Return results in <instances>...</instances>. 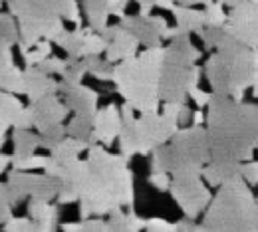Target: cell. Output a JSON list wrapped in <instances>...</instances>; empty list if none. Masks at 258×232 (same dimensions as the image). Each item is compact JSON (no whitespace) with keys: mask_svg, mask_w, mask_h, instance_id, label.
<instances>
[{"mask_svg":"<svg viewBox=\"0 0 258 232\" xmlns=\"http://www.w3.org/2000/svg\"><path fill=\"white\" fill-rule=\"evenodd\" d=\"M88 167L80 195V220L92 216H109L113 210L133 206V173L129 169V157L113 155L103 145H92L88 149Z\"/></svg>","mask_w":258,"mask_h":232,"instance_id":"obj_1","label":"cell"},{"mask_svg":"<svg viewBox=\"0 0 258 232\" xmlns=\"http://www.w3.org/2000/svg\"><path fill=\"white\" fill-rule=\"evenodd\" d=\"M207 113L211 159L240 161L252 159L258 149V107L230 96L213 94Z\"/></svg>","mask_w":258,"mask_h":232,"instance_id":"obj_2","label":"cell"},{"mask_svg":"<svg viewBox=\"0 0 258 232\" xmlns=\"http://www.w3.org/2000/svg\"><path fill=\"white\" fill-rule=\"evenodd\" d=\"M215 50L217 52L205 64L213 94L242 101L244 90L258 84V48L244 46L223 30Z\"/></svg>","mask_w":258,"mask_h":232,"instance_id":"obj_3","label":"cell"},{"mask_svg":"<svg viewBox=\"0 0 258 232\" xmlns=\"http://www.w3.org/2000/svg\"><path fill=\"white\" fill-rule=\"evenodd\" d=\"M20 26L18 50L24 54L40 40H56L66 30L64 22L82 26L78 0H6Z\"/></svg>","mask_w":258,"mask_h":232,"instance_id":"obj_4","label":"cell"},{"mask_svg":"<svg viewBox=\"0 0 258 232\" xmlns=\"http://www.w3.org/2000/svg\"><path fill=\"white\" fill-rule=\"evenodd\" d=\"M165 48L145 52L115 64L113 84L119 96L139 113H155L161 107V67Z\"/></svg>","mask_w":258,"mask_h":232,"instance_id":"obj_5","label":"cell"},{"mask_svg":"<svg viewBox=\"0 0 258 232\" xmlns=\"http://www.w3.org/2000/svg\"><path fill=\"white\" fill-rule=\"evenodd\" d=\"M203 224L209 232H258V200L244 179L219 187L205 210Z\"/></svg>","mask_w":258,"mask_h":232,"instance_id":"obj_6","label":"cell"},{"mask_svg":"<svg viewBox=\"0 0 258 232\" xmlns=\"http://www.w3.org/2000/svg\"><path fill=\"white\" fill-rule=\"evenodd\" d=\"M201 50L195 48L189 34H181L169 40L161 67L163 101L187 103L189 92L199 86L201 80V67L197 66Z\"/></svg>","mask_w":258,"mask_h":232,"instance_id":"obj_7","label":"cell"},{"mask_svg":"<svg viewBox=\"0 0 258 232\" xmlns=\"http://www.w3.org/2000/svg\"><path fill=\"white\" fill-rule=\"evenodd\" d=\"M211 161V141L207 127L191 125L151 153V171L175 173L183 169H203Z\"/></svg>","mask_w":258,"mask_h":232,"instance_id":"obj_8","label":"cell"},{"mask_svg":"<svg viewBox=\"0 0 258 232\" xmlns=\"http://www.w3.org/2000/svg\"><path fill=\"white\" fill-rule=\"evenodd\" d=\"M201 171L203 169L175 171L173 173V181H171V189H169L175 202L183 210V214L187 218H191V220H195L201 212H205L207 206L213 200L211 191H209Z\"/></svg>","mask_w":258,"mask_h":232,"instance_id":"obj_9","label":"cell"},{"mask_svg":"<svg viewBox=\"0 0 258 232\" xmlns=\"http://www.w3.org/2000/svg\"><path fill=\"white\" fill-rule=\"evenodd\" d=\"M8 197L12 204H18L24 199H38V200H50L58 199L62 183L58 177H52L48 173H30V171H8V181H6Z\"/></svg>","mask_w":258,"mask_h":232,"instance_id":"obj_10","label":"cell"},{"mask_svg":"<svg viewBox=\"0 0 258 232\" xmlns=\"http://www.w3.org/2000/svg\"><path fill=\"white\" fill-rule=\"evenodd\" d=\"M137 131V155H149L157 147L169 143L179 131V121L167 113H141L135 119Z\"/></svg>","mask_w":258,"mask_h":232,"instance_id":"obj_11","label":"cell"},{"mask_svg":"<svg viewBox=\"0 0 258 232\" xmlns=\"http://www.w3.org/2000/svg\"><path fill=\"white\" fill-rule=\"evenodd\" d=\"M225 30L244 46L258 48V6L250 0H240L226 18Z\"/></svg>","mask_w":258,"mask_h":232,"instance_id":"obj_12","label":"cell"},{"mask_svg":"<svg viewBox=\"0 0 258 232\" xmlns=\"http://www.w3.org/2000/svg\"><path fill=\"white\" fill-rule=\"evenodd\" d=\"M119 24L133 34L145 48H159L169 30L167 20L163 16L153 14H125L119 20Z\"/></svg>","mask_w":258,"mask_h":232,"instance_id":"obj_13","label":"cell"},{"mask_svg":"<svg viewBox=\"0 0 258 232\" xmlns=\"http://www.w3.org/2000/svg\"><path fill=\"white\" fill-rule=\"evenodd\" d=\"M101 36L107 40V50H105V58L113 64H119L123 60H129L133 56H137V48H139V40L133 34L125 30L121 24H113L101 30Z\"/></svg>","mask_w":258,"mask_h":232,"instance_id":"obj_14","label":"cell"},{"mask_svg":"<svg viewBox=\"0 0 258 232\" xmlns=\"http://www.w3.org/2000/svg\"><path fill=\"white\" fill-rule=\"evenodd\" d=\"M60 92L64 94L66 105L70 107V111L78 117H90L96 119L97 113V101H99V94L96 90L78 84V86H68L64 82H60Z\"/></svg>","mask_w":258,"mask_h":232,"instance_id":"obj_15","label":"cell"},{"mask_svg":"<svg viewBox=\"0 0 258 232\" xmlns=\"http://www.w3.org/2000/svg\"><path fill=\"white\" fill-rule=\"evenodd\" d=\"M30 107L34 113V129L38 133L46 131L52 125L64 123L70 113V107L66 105V101L60 100L56 94H50L42 100L32 101Z\"/></svg>","mask_w":258,"mask_h":232,"instance_id":"obj_16","label":"cell"},{"mask_svg":"<svg viewBox=\"0 0 258 232\" xmlns=\"http://www.w3.org/2000/svg\"><path fill=\"white\" fill-rule=\"evenodd\" d=\"M121 109L115 103L105 105L103 109H97L94 119V143L103 147H111L121 131Z\"/></svg>","mask_w":258,"mask_h":232,"instance_id":"obj_17","label":"cell"},{"mask_svg":"<svg viewBox=\"0 0 258 232\" xmlns=\"http://www.w3.org/2000/svg\"><path fill=\"white\" fill-rule=\"evenodd\" d=\"M58 92L60 82L54 75L44 73L38 66H28L24 69V96L30 100V103Z\"/></svg>","mask_w":258,"mask_h":232,"instance_id":"obj_18","label":"cell"},{"mask_svg":"<svg viewBox=\"0 0 258 232\" xmlns=\"http://www.w3.org/2000/svg\"><path fill=\"white\" fill-rule=\"evenodd\" d=\"M201 175L209 187H221L225 183L242 179V163L240 161H215V159H211L203 167Z\"/></svg>","mask_w":258,"mask_h":232,"instance_id":"obj_19","label":"cell"},{"mask_svg":"<svg viewBox=\"0 0 258 232\" xmlns=\"http://www.w3.org/2000/svg\"><path fill=\"white\" fill-rule=\"evenodd\" d=\"M22 109H24V105L16 98V94L0 90V149L6 143V131L10 127H14V121Z\"/></svg>","mask_w":258,"mask_h":232,"instance_id":"obj_20","label":"cell"},{"mask_svg":"<svg viewBox=\"0 0 258 232\" xmlns=\"http://www.w3.org/2000/svg\"><path fill=\"white\" fill-rule=\"evenodd\" d=\"M121 131H119V151L125 157L137 155V131H135V109L123 103L121 107Z\"/></svg>","mask_w":258,"mask_h":232,"instance_id":"obj_21","label":"cell"},{"mask_svg":"<svg viewBox=\"0 0 258 232\" xmlns=\"http://www.w3.org/2000/svg\"><path fill=\"white\" fill-rule=\"evenodd\" d=\"M92 30H94L92 26H78L74 30H64L54 42H56V46H60L66 54H68V58L80 60V58H84L86 36L92 32Z\"/></svg>","mask_w":258,"mask_h":232,"instance_id":"obj_22","label":"cell"},{"mask_svg":"<svg viewBox=\"0 0 258 232\" xmlns=\"http://www.w3.org/2000/svg\"><path fill=\"white\" fill-rule=\"evenodd\" d=\"M111 6L113 0H82V10L88 18V24L96 30L101 32L103 28H107V20L111 16Z\"/></svg>","mask_w":258,"mask_h":232,"instance_id":"obj_23","label":"cell"},{"mask_svg":"<svg viewBox=\"0 0 258 232\" xmlns=\"http://www.w3.org/2000/svg\"><path fill=\"white\" fill-rule=\"evenodd\" d=\"M173 16L177 20V26L187 34H199L205 26H207V20H205V12L203 10H197L195 6H183V4H175L173 8Z\"/></svg>","mask_w":258,"mask_h":232,"instance_id":"obj_24","label":"cell"},{"mask_svg":"<svg viewBox=\"0 0 258 232\" xmlns=\"http://www.w3.org/2000/svg\"><path fill=\"white\" fill-rule=\"evenodd\" d=\"M90 147H92V145H90L88 141H80V139H74V137L68 135L60 145H56V147L52 149L50 157H52V161L58 163V165H68V163L80 159V155H82L84 151H88Z\"/></svg>","mask_w":258,"mask_h":232,"instance_id":"obj_25","label":"cell"},{"mask_svg":"<svg viewBox=\"0 0 258 232\" xmlns=\"http://www.w3.org/2000/svg\"><path fill=\"white\" fill-rule=\"evenodd\" d=\"M4 232H56L58 230V216L46 218V220H34L26 216L10 218L6 224H2Z\"/></svg>","mask_w":258,"mask_h":232,"instance_id":"obj_26","label":"cell"},{"mask_svg":"<svg viewBox=\"0 0 258 232\" xmlns=\"http://www.w3.org/2000/svg\"><path fill=\"white\" fill-rule=\"evenodd\" d=\"M12 143H14V159L30 157L40 149V133L36 135L30 129H12Z\"/></svg>","mask_w":258,"mask_h":232,"instance_id":"obj_27","label":"cell"},{"mask_svg":"<svg viewBox=\"0 0 258 232\" xmlns=\"http://www.w3.org/2000/svg\"><path fill=\"white\" fill-rule=\"evenodd\" d=\"M0 90L24 94V71L16 64H0Z\"/></svg>","mask_w":258,"mask_h":232,"instance_id":"obj_28","label":"cell"},{"mask_svg":"<svg viewBox=\"0 0 258 232\" xmlns=\"http://www.w3.org/2000/svg\"><path fill=\"white\" fill-rule=\"evenodd\" d=\"M84 60L88 66V75L96 78L99 82H113V69H115L113 62H109L107 58H101V56H88Z\"/></svg>","mask_w":258,"mask_h":232,"instance_id":"obj_29","label":"cell"},{"mask_svg":"<svg viewBox=\"0 0 258 232\" xmlns=\"http://www.w3.org/2000/svg\"><path fill=\"white\" fill-rule=\"evenodd\" d=\"M195 220L191 218H183L179 222H167L163 218H149L145 222V232H193Z\"/></svg>","mask_w":258,"mask_h":232,"instance_id":"obj_30","label":"cell"},{"mask_svg":"<svg viewBox=\"0 0 258 232\" xmlns=\"http://www.w3.org/2000/svg\"><path fill=\"white\" fill-rule=\"evenodd\" d=\"M66 127H68V135L70 137L80 139V141H88L90 145H96L94 143V119L74 115V119Z\"/></svg>","mask_w":258,"mask_h":232,"instance_id":"obj_31","label":"cell"},{"mask_svg":"<svg viewBox=\"0 0 258 232\" xmlns=\"http://www.w3.org/2000/svg\"><path fill=\"white\" fill-rule=\"evenodd\" d=\"M52 56V40H40L36 46H32L30 50H26L22 54L24 58V64L28 66H38L40 62H44L46 58Z\"/></svg>","mask_w":258,"mask_h":232,"instance_id":"obj_32","label":"cell"},{"mask_svg":"<svg viewBox=\"0 0 258 232\" xmlns=\"http://www.w3.org/2000/svg\"><path fill=\"white\" fill-rule=\"evenodd\" d=\"M84 75H88L86 60H84V58H80V60L68 58V67H66V73L62 75L60 82H64L68 86H78V84H82Z\"/></svg>","mask_w":258,"mask_h":232,"instance_id":"obj_33","label":"cell"},{"mask_svg":"<svg viewBox=\"0 0 258 232\" xmlns=\"http://www.w3.org/2000/svg\"><path fill=\"white\" fill-rule=\"evenodd\" d=\"M68 137V127L64 123H58V125H52L48 127L46 131L40 133V149H54L56 145H60Z\"/></svg>","mask_w":258,"mask_h":232,"instance_id":"obj_34","label":"cell"},{"mask_svg":"<svg viewBox=\"0 0 258 232\" xmlns=\"http://www.w3.org/2000/svg\"><path fill=\"white\" fill-rule=\"evenodd\" d=\"M0 34L14 46L20 42V26L12 12H0Z\"/></svg>","mask_w":258,"mask_h":232,"instance_id":"obj_35","label":"cell"},{"mask_svg":"<svg viewBox=\"0 0 258 232\" xmlns=\"http://www.w3.org/2000/svg\"><path fill=\"white\" fill-rule=\"evenodd\" d=\"M62 232H105V220L103 218H86L80 222H64Z\"/></svg>","mask_w":258,"mask_h":232,"instance_id":"obj_36","label":"cell"},{"mask_svg":"<svg viewBox=\"0 0 258 232\" xmlns=\"http://www.w3.org/2000/svg\"><path fill=\"white\" fill-rule=\"evenodd\" d=\"M52 163L50 155H30V157H22V159H12V169L16 171H32V169H48V165Z\"/></svg>","mask_w":258,"mask_h":232,"instance_id":"obj_37","label":"cell"},{"mask_svg":"<svg viewBox=\"0 0 258 232\" xmlns=\"http://www.w3.org/2000/svg\"><path fill=\"white\" fill-rule=\"evenodd\" d=\"M203 12H205V20H207V26H215V28H221V26H225V24H226V18H228V14L225 12V4H223V2L215 0V2L207 4Z\"/></svg>","mask_w":258,"mask_h":232,"instance_id":"obj_38","label":"cell"},{"mask_svg":"<svg viewBox=\"0 0 258 232\" xmlns=\"http://www.w3.org/2000/svg\"><path fill=\"white\" fill-rule=\"evenodd\" d=\"M107 50V40L101 36V32H92L86 36V44H84V58L88 56H103Z\"/></svg>","mask_w":258,"mask_h":232,"instance_id":"obj_39","label":"cell"},{"mask_svg":"<svg viewBox=\"0 0 258 232\" xmlns=\"http://www.w3.org/2000/svg\"><path fill=\"white\" fill-rule=\"evenodd\" d=\"M38 67L44 71V73H48V75H64L66 73V67H68V60H62V58H56V56H50V58H46L44 62H40Z\"/></svg>","mask_w":258,"mask_h":232,"instance_id":"obj_40","label":"cell"},{"mask_svg":"<svg viewBox=\"0 0 258 232\" xmlns=\"http://www.w3.org/2000/svg\"><path fill=\"white\" fill-rule=\"evenodd\" d=\"M171 181H173V177H169V173H165V171H151V175L147 177V183L161 193H167L171 189Z\"/></svg>","mask_w":258,"mask_h":232,"instance_id":"obj_41","label":"cell"},{"mask_svg":"<svg viewBox=\"0 0 258 232\" xmlns=\"http://www.w3.org/2000/svg\"><path fill=\"white\" fill-rule=\"evenodd\" d=\"M12 218V202L8 197L6 183H0V224H6Z\"/></svg>","mask_w":258,"mask_h":232,"instance_id":"obj_42","label":"cell"},{"mask_svg":"<svg viewBox=\"0 0 258 232\" xmlns=\"http://www.w3.org/2000/svg\"><path fill=\"white\" fill-rule=\"evenodd\" d=\"M139 4V14H151V8H165V10H171L177 2L175 0H135Z\"/></svg>","mask_w":258,"mask_h":232,"instance_id":"obj_43","label":"cell"},{"mask_svg":"<svg viewBox=\"0 0 258 232\" xmlns=\"http://www.w3.org/2000/svg\"><path fill=\"white\" fill-rule=\"evenodd\" d=\"M242 179H244L250 187L258 185V161L250 159V161L242 163Z\"/></svg>","mask_w":258,"mask_h":232,"instance_id":"obj_44","label":"cell"},{"mask_svg":"<svg viewBox=\"0 0 258 232\" xmlns=\"http://www.w3.org/2000/svg\"><path fill=\"white\" fill-rule=\"evenodd\" d=\"M14 127H16V129H32L34 127V113L30 105L20 111V115H18L16 121H14ZM14 127H12V129H14Z\"/></svg>","mask_w":258,"mask_h":232,"instance_id":"obj_45","label":"cell"},{"mask_svg":"<svg viewBox=\"0 0 258 232\" xmlns=\"http://www.w3.org/2000/svg\"><path fill=\"white\" fill-rule=\"evenodd\" d=\"M189 98H193V101L199 105V109H203V107L209 105V101H211V98H213V94L203 92V90H199V86H197V88H193V90L189 92Z\"/></svg>","mask_w":258,"mask_h":232,"instance_id":"obj_46","label":"cell"},{"mask_svg":"<svg viewBox=\"0 0 258 232\" xmlns=\"http://www.w3.org/2000/svg\"><path fill=\"white\" fill-rule=\"evenodd\" d=\"M129 6V0H113V6H111V16H117L119 20L125 16V10Z\"/></svg>","mask_w":258,"mask_h":232,"instance_id":"obj_47","label":"cell"},{"mask_svg":"<svg viewBox=\"0 0 258 232\" xmlns=\"http://www.w3.org/2000/svg\"><path fill=\"white\" fill-rule=\"evenodd\" d=\"M12 155H6V153H0V175L8 169V165H12Z\"/></svg>","mask_w":258,"mask_h":232,"instance_id":"obj_48","label":"cell"},{"mask_svg":"<svg viewBox=\"0 0 258 232\" xmlns=\"http://www.w3.org/2000/svg\"><path fill=\"white\" fill-rule=\"evenodd\" d=\"M207 121V117H205V113L201 111V109H197L193 113V125H203Z\"/></svg>","mask_w":258,"mask_h":232,"instance_id":"obj_49","label":"cell"},{"mask_svg":"<svg viewBox=\"0 0 258 232\" xmlns=\"http://www.w3.org/2000/svg\"><path fill=\"white\" fill-rule=\"evenodd\" d=\"M10 48H12V44H10V42L0 34V54H2V52H6V50H10Z\"/></svg>","mask_w":258,"mask_h":232,"instance_id":"obj_50","label":"cell"},{"mask_svg":"<svg viewBox=\"0 0 258 232\" xmlns=\"http://www.w3.org/2000/svg\"><path fill=\"white\" fill-rule=\"evenodd\" d=\"M177 4H183V6H197V4H203V0H175Z\"/></svg>","mask_w":258,"mask_h":232,"instance_id":"obj_51","label":"cell"},{"mask_svg":"<svg viewBox=\"0 0 258 232\" xmlns=\"http://www.w3.org/2000/svg\"><path fill=\"white\" fill-rule=\"evenodd\" d=\"M219 2H223L225 6H230V8H234V6H236L240 0H219Z\"/></svg>","mask_w":258,"mask_h":232,"instance_id":"obj_52","label":"cell"},{"mask_svg":"<svg viewBox=\"0 0 258 232\" xmlns=\"http://www.w3.org/2000/svg\"><path fill=\"white\" fill-rule=\"evenodd\" d=\"M250 2H254V4H256V6H258V0H250Z\"/></svg>","mask_w":258,"mask_h":232,"instance_id":"obj_53","label":"cell"},{"mask_svg":"<svg viewBox=\"0 0 258 232\" xmlns=\"http://www.w3.org/2000/svg\"><path fill=\"white\" fill-rule=\"evenodd\" d=\"M2 2H4V0H0V8H2Z\"/></svg>","mask_w":258,"mask_h":232,"instance_id":"obj_54","label":"cell"},{"mask_svg":"<svg viewBox=\"0 0 258 232\" xmlns=\"http://www.w3.org/2000/svg\"><path fill=\"white\" fill-rule=\"evenodd\" d=\"M129 232H133V230H129Z\"/></svg>","mask_w":258,"mask_h":232,"instance_id":"obj_55","label":"cell"},{"mask_svg":"<svg viewBox=\"0 0 258 232\" xmlns=\"http://www.w3.org/2000/svg\"><path fill=\"white\" fill-rule=\"evenodd\" d=\"M256 200H258V199H256Z\"/></svg>","mask_w":258,"mask_h":232,"instance_id":"obj_56","label":"cell"}]
</instances>
